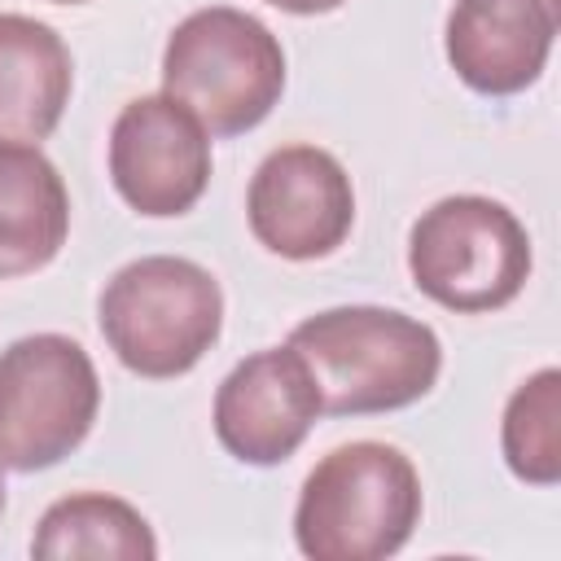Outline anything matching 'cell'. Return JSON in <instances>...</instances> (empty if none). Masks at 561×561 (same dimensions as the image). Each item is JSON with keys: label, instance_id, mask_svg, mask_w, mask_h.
<instances>
[{"label": "cell", "instance_id": "obj_1", "mask_svg": "<svg viewBox=\"0 0 561 561\" xmlns=\"http://www.w3.org/2000/svg\"><path fill=\"white\" fill-rule=\"evenodd\" d=\"M289 346L307 359L329 416H377L425 399L443 373L438 333L394 307H329L294 324Z\"/></svg>", "mask_w": 561, "mask_h": 561}, {"label": "cell", "instance_id": "obj_15", "mask_svg": "<svg viewBox=\"0 0 561 561\" xmlns=\"http://www.w3.org/2000/svg\"><path fill=\"white\" fill-rule=\"evenodd\" d=\"M272 9H280V13H298V18H316V13H333V9H342L346 0H267Z\"/></svg>", "mask_w": 561, "mask_h": 561}, {"label": "cell", "instance_id": "obj_17", "mask_svg": "<svg viewBox=\"0 0 561 561\" xmlns=\"http://www.w3.org/2000/svg\"><path fill=\"white\" fill-rule=\"evenodd\" d=\"M53 4H83V0H53Z\"/></svg>", "mask_w": 561, "mask_h": 561}, {"label": "cell", "instance_id": "obj_8", "mask_svg": "<svg viewBox=\"0 0 561 561\" xmlns=\"http://www.w3.org/2000/svg\"><path fill=\"white\" fill-rule=\"evenodd\" d=\"M110 180L136 215H184L210 184V136L167 92L136 96L110 127Z\"/></svg>", "mask_w": 561, "mask_h": 561}, {"label": "cell", "instance_id": "obj_11", "mask_svg": "<svg viewBox=\"0 0 561 561\" xmlns=\"http://www.w3.org/2000/svg\"><path fill=\"white\" fill-rule=\"evenodd\" d=\"M66 39L26 13H0V145H39L70 105Z\"/></svg>", "mask_w": 561, "mask_h": 561}, {"label": "cell", "instance_id": "obj_14", "mask_svg": "<svg viewBox=\"0 0 561 561\" xmlns=\"http://www.w3.org/2000/svg\"><path fill=\"white\" fill-rule=\"evenodd\" d=\"M500 447L508 469L530 486H552L561 478V373H530L504 408Z\"/></svg>", "mask_w": 561, "mask_h": 561}, {"label": "cell", "instance_id": "obj_13", "mask_svg": "<svg viewBox=\"0 0 561 561\" xmlns=\"http://www.w3.org/2000/svg\"><path fill=\"white\" fill-rule=\"evenodd\" d=\"M31 552L44 561L92 557V561H153L158 539L140 508L105 491H75L44 508Z\"/></svg>", "mask_w": 561, "mask_h": 561}, {"label": "cell", "instance_id": "obj_9", "mask_svg": "<svg viewBox=\"0 0 561 561\" xmlns=\"http://www.w3.org/2000/svg\"><path fill=\"white\" fill-rule=\"evenodd\" d=\"M320 416V390L307 359L285 342L245 355L215 390L219 447L254 469L285 465Z\"/></svg>", "mask_w": 561, "mask_h": 561}, {"label": "cell", "instance_id": "obj_6", "mask_svg": "<svg viewBox=\"0 0 561 561\" xmlns=\"http://www.w3.org/2000/svg\"><path fill=\"white\" fill-rule=\"evenodd\" d=\"M101 381L92 355L66 333H31L0 351V469L61 465L92 430Z\"/></svg>", "mask_w": 561, "mask_h": 561}, {"label": "cell", "instance_id": "obj_3", "mask_svg": "<svg viewBox=\"0 0 561 561\" xmlns=\"http://www.w3.org/2000/svg\"><path fill=\"white\" fill-rule=\"evenodd\" d=\"M96 320L127 373L167 381L184 377L219 342L224 289L193 259L145 254L105 280Z\"/></svg>", "mask_w": 561, "mask_h": 561}, {"label": "cell", "instance_id": "obj_2", "mask_svg": "<svg viewBox=\"0 0 561 561\" xmlns=\"http://www.w3.org/2000/svg\"><path fill=\"white\" fill-rule=\"evenodd\" d=\"M421 526V473L390 443L333 447L294 508L298 552L311 561H386Z\"/></svg>", "mask_w": 561, "mask_h": 561}, {"label": "cell", "instance_id": "obj_10", "mask_svg": "<svg viewBox=\"0 0 561 561\" xmlns=\"http://www.w3.org/2000/svg\"><path fill=\"white\" fill-rule=\"evenodd\" d=\"M561 0H456L447 13V61L478 96L526 92L557 44Z\"/></svg>", "mask_w": 561, "mask_h": 561}, {"label": "cell", "instance_id": "obj_12", "mask_svg": "<svg viewBox=\"0 0 561 561\" xmlns=\"http://www.w3.org/2000/svg\"><path fill=\"white\" fill-rule=\"evenodd\" d=\"M70 232V193L39 145H0V276L57 259Z\"/></svg>", "mask_w": 561, "mask_h": 561}, {"label": "cell", "instance_id": "obj_4", "mask_svg": "<svg viewBox=\"0 0 561 561\" xmlns=\"http://www.w3.org/2000/svg\"><path fill=\"white\" fill-rule=\"evenodd\" d=\"M162 92L210 136H241L276 110L285 92V48L241 9H197L162 48Z\"/></svg>", "mask_w": 561, "mask_h": 561}, {"label": "cell", "instance_id": "obj_16", "mask_svg": "<svg viewBox=\"0 0 561 561\" xmlns=\"http://www.w3.org/2000/svg\"><path fill=\"white\" fill-rule=\"evenodd\" d=\"M0 513H4V473H0Z\"/></svg>", "mask_w": 561, "mask_h": 561}, {"label": "cell", "instance_id": "obj_5", "mask_svg": "<svg viewBox=\"0 0 561 561\" xmlns=\"http://www.w3.org/2000/svg\"><path fill=\"white\" fill-rule=\"evenodd\" d=\"M408 272L416 289L447 311H500L530 276V237L504 202L456 193L412 224Z\"/></svg>", "mask_w": 561, "mask_h": 561}, {"label": "cell", "instance_id": "obj_7", "mask_svg": "<svg viewBox=\"0 0 561 561\" xmlns=\"http://www.w3.org/2000/svg\"><path fill=\"white\" fill-rule=\"evenodd\" d=\"M245 219L263 250L307 263L333 254L355 224V188L346 167L316 145L272 149L245 193Z\"/></svg>", "mask_w": 561, "mask_h": 561}]
</instances>
